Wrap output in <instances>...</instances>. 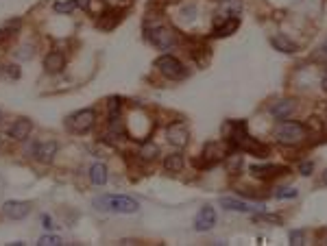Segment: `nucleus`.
Instances as JSON below:
<instances>
[{"mask_svg": "<svg viewBox=\"0 0 327 246\" xmlns=\"http://www.w3.org/2000/svg\"><path fill=\"white\" fill-rule=\"evenodd\" d=\"M305 135H307V129L301 122H294V120H284L275 129V139L284 146H297L303 142Z\"/></svg>", "mask_w": 327, "mask_h": 246, "instance_id": "nucleus-1", "label": "nucleus"}, {"mask_svg": "<svg viewBox=\"0 0 327 246\" xmlns=\"http://www.w3.org/2000/svg\"><path fill=\"white\" fill-rule=\"evenodd\" d=\"M94 205L98 209H109V211H116V214H135L140 209L137 201L129 196H101L94 201Z\"/></svg>", "mask_w": 327, "mask_h": 246, "instance_id": "nucleus-2", "label": "nucleus"}, {"mask_svg": "<svg viewBox=\"0 0 327 246\" xmlns=\"http://www.w3.org/2000/svg\"><path fill=\"white\" fill-rule=\"evenodd\" d=\"M94 120H96L94 109H81V111H76V114L65 118V126H68L72 133L83 135V133H88L92 126H94Z\"/></svg>", "mask_w": 327, "mask_h": 246, "instance_id": "nucleus-3", "label": "nucleus"}, {"mask_svg": "<svg viewBox=\"0 0 327 246\" xmlns=\"http://www.w3.org/2000/svg\"><path fill=\"white\" fill-rule=\"evenodd\" d=\"M155 68L159 70L164 76H168V78H183V76H186V68H183V63L177 57H173V55L159 57L155 61Z\"/></svg>", "mask_w": 327, "mask_h": 246, "instance_id": "nucleus-4", "label": "nucleus"}, {"mask_svg": "<svg viewBox=\"0 0 327 246\" xmlns=\"http://www.w3.org/2000/svg\"><path fill=\"white\" fill-rule=\"evenodd\" d=\"M148 39L153 42V46H157V48H161V50H170V48H175L177 42H179L177 33H175L173 29H168V26H155V29L150 31Z\"/></svg>", "mask_w": 327, "mask_h": 246, "instance_id": "nucleus-5", "label": "nucleus"}, {"mask_svg": "<svg viewBox=\"0 0 327 246\" xmlns=\"http://www.w3.org/2000/svg\"><path fill=\"white\" fill-rule=\"evenodd\" d=\"M222 159H227V152L222 148V144H218V142L205 144V148H203V166H205V168L220 163Z\"/></svg>", "mask_w": 327, "mask_h": 246, "instance_id": "nucleus-6", "label": "nucleus"}, {"mask_svg": "<svg viewBox=\"0 0 327 246\" xmlns=\"http://www.w3.org/2000/svg\"><path fill=\"white\" fill-rule=\"evenodd\" d=\"M31 211V203L26 201H7L3 205V214L7 218H11V220H22V218L29 216Z\"/></svg>", "mask_w": 327, "mask_h": 246, "instance_id": "nucleus-7", "label": "nucleus"}, {"mask_svg": "<svg viewBox=\"0 0 327 246\" xmlns=\"http://www.w3.org/2000/svg\"><path fill=\"white\" fill-rule=\"evenodd\" d=\"M166 135H168V142L177 146V148H183V146L188 144V139H190V133H188V126L183 124V122H175V124H170L168 126V131H166Z\"/></svg>", "mask_w": 327, "mask_h": 246, "instance_id": "nucleus-8", "label": "nucleus"}, {"mask_svg": "<svg viewBox=\"0 0 327 246\" xmlns=\"http://www.w3.org/2000/svg\"><path fill=\"white\" fill-rule=\"evenodd\" d=\"M220 205L225 209H229V211H240V214H251V211H258V209H262L264 205H255V203H247V201H238V198H229V196H225V198H220Z\"/></svg>", "mask_w": 327, "mask_h": 246, "instance_id": "nucleus-9", "label": "nucleus"}, {"mask_svg": "<svg viewBox=\"0 0 327 246\" xmlns=\"http://www.w3.org/2000/svg\"><path fill=\"white\" fill-rule=\"evenodd\" d=\"M214 224H216V211H214V207H209V205L201 207V211L194 218V229L196 231H209Z\"/></svg>", "mask_w": 327, "mask_h": 246, "instance_id": "nucleus-10", "label": "nucleus"}, {"mask_svg": "<svg viewBox=\"0 0 327 246\" xmlns=\"http://www.w3.org/2000/svg\"><path fill=\"white\" fill-rule=\"evenodd\" d=\"M31 129H33L31 120H26V118H20V120H16V122L11 124V129H9V137H11V139H20V142H24V139L31 135Z\"/></svg>", "mask_w": 327, "mask_h": 246, "instance_id": "nucleus-11", "label": "nucleus"}, {"mask_svg": "<svg viewBox=\"0 0 327 246\" xmlns=\"http://www.w3.org/2000/svg\"><path fill=\"white\" fill-rule=\"evenodd\" d=\"M44 68H46V72H50V74H59V72L65 68V57L61 52H48L44 59Z\"/></svg>", "mask_w": 327, "mask_h": 246, "instance_id": "nucleus-12", "label": "nucleus"}, {"mask_svg": "<svg viewBox=\"0 0 327 246\" xmlns=\"http://www.w3.org/2000/svg\"><path fill=\"white\" fill-rule=\"evenodd\" d=\"M57 155V142H42V144H37V148H35V159H39L42 163H48L52 161V157Z\"/></svg>", "mask_w": 327, "mask_h": 246, "instance_id": "nucleus-13", "label": "nucleus"}, {"mask_svg": "<svg viewBox=\"0 0 327 246\" xmlns=\"http://www.w3.org/2000/svg\"><path fill=\"white\" fill-rule=\"evenodd\" d=\"M294 111V101H279L271 107V116L275 120H288Z\"/></svg>", "mask_w": 327, "mask_h": 246, "instance_id": "nucleus-14", "label": "nucleus"}, {"mask_svg": "<svg viewBox=\"0 0 327 246\" xmlns=\"http://www.w3.org/2000/svg\"><path fill=\"white\" fill-rule=\"evenodd\" d=\"M238 26H240V20L238 18L222 20V24H216L214 26V37H229L231 33L238 31Z\"/></svg>", "mask_w": 327, "mask_h": 246, "instance_id": "nucleus-15", "label": "nucleus"}, {"mask_svg": "<svg viewBox=\"0 0 327 246\" xmlns=\"http://www.w3.org/2000/svg\"><path fill=\"white\" fill-rule=\"evenodd\" d=\"M271 44L275 46V50L286 52V55H292V52H297V44H294L292 39H288L286 35H275L271 39Z\"/></svg>", "mask_w": 327, "mask_h": 246, "instance_id": "nucleus-16", "label": "nucleus"}, {"mask_svg": "<svg viewBox=\"0 0 327 246\" xmlns=\"http://www.w3.org/2000/svg\"><path fill=\"white\" fill-rule=\"evenodd\" d=\"M251 172H253V177H258V179H273V177H277L279 172H284V168H277V166H251Z\"/></svg>", "mask_w": 327, "mask_h": 246, "instance_id": "nucleus-17", "label": "nucleus"}, {"mask_svg": "<svg viewBox=\"0 0 327 246\" xmlns=\"http://www.w3.org/2000/svg\"><path fill=\"white\" fill-rule=\"evenodd\" d=\"M183 166H186V159H183L181 152H175V155H168L166 159H164V168H166L168 172H173V175L181 172Z\"/></svg>", "mask_w": 327, "mask_h": 246, "instance_id": "nucleus-18", "label": "nucleus"}, {"mask_svg": "<svg viewBox=\"0 0 327 246\" xmlns=\"http://www.w3.org/2000/svg\"><path fill=\"white\" fill-rule=\"evenodd\" d=\"M90 181L94 183V185H105L107 183V168H105L103 163H94L92 166V170H90Z\"/></svg>", "mask_w": 327, "mask_h": 246, "instance_id": "nucleus-19", "label": "nucleus"}, {"mask_svg": "<svg viewBox=\"0 0 327 246\" xmlns=\"http://www.w3.org/2000/svg\"><path fill=\"white\" fill-rule=\"evenodd\" d=\"M137 155H140V159H144V161H155L157 155H159V148H157L153 142H144Z\"/></svg>", "mask_w": 327, "mask_h": 246, "instance_id": "nucleus-20", "label": "nucleus"}, {"mask_svg": "<svg viewBox=\"0 0 327 246\" xmlns=\"http://www.w3.org/2000/svg\"><path fill=\"white\" fill-rule=\"evenodd\" d=\"M118 20H120V13H114V11H111V13H105V16L98 20V29H101V31H111V29L116 26Z\"/></svg>", "mask_w": 327, "mask_h": 246, "instance_id": "nucleus-21", "label": "nucleus"}, {"mask_svg": "<svg viewBox=\"0 0 327 246\" xmlns=\"http://www.w3.org/2000/svg\"><path fill=\"white\" fill-rule=\"evenodd\" d=\"M240 168H242V155H240V152H231V155L227 157V170H229V175H238Z\"/></svg>", "mask_w": 327, "mask_h": 246, "instance_id": "nucleus-22", "label": "nucleus"}, {"mask_svg": "<svg viewBox=\"0 0 327 246\" xmlns=\"http://www.w3.org/2000/svg\"><path fill=\"white\" fill-rule=\"evenodd\" d=\"M37 244L39 246H59V244H63V242H61V237H59V235H42Z\"/></svg>", "mask_w": 327, "mask_h": 246, "instance_id": "nucleus-23", "label": "nucleus"}, {"mask_svg": "<svg viewBox=\"0 0 327 246\" xmlns=\"http://www.w3.org/2000/svg\"><path fill=\"white\" fill-rule=\"evenodd\" d=\"M255 222H268V224H281L279 216H271V214H260L255 216Z\"/></svg>", "mask_w": 327, "mask_h": 246, "instance_id": "nucleus-24", "label": "nucleus"}, {"mask_svg": "<svg viewBox=\"0 0 327 246\" xmlns=\"http://www.w3.org/2000/svg\"><path fill=\"white\" fill-rule=\"evenodd\" d=\"M76 7L74 0H68V3H55V11L57 13H70Z\"/></svg>", "mask_w": 327, "mask_h": 246, "instance_id": "nucleus-25", "label": "nucleus"}, {"mask_svg": "<svg viewBox=\"0 0 327 246\" xmlns=\"http://www.w3.org/2000/svg\"><path fill=\"white\" fill-rule=\"evenodd\" d=\"M109 114L114 116V114H120V109H122V98H109Z\"/></svg>", "mask_w": 327, "mask_h": 246, "instance_id": "nucleus-26", "label": "nucleus"}, {"mask_svg": "<svg viewBox=\"0 0 327 246\" xmlns=\"http://www.w3.org/2000/svg\"><path fill=\"white\" fill-rule=\"evenodd\" d=\"M275 196L277 198H294L297 196V190L294 188H279L277 192H275Z\"/></svg>", "mask_w": 327, "mask_h": 246, "instance_id": "nucleus-27", "label": "nucleus"}, {"mask_svg": "<svg viewBox=\"0 0 327 246\" xmlns=\"http://www.w3.org/2000/svg\"><path fill=\"white\" fill-rule=\"evenodd\" d=\"M312 170H314V163H312V161H303V163L299 166V172H301L303 177H310Z\"/></svg>", "mask_w": 327, "mask_h": 246, "instance_id": "nucleus-28", "label": "nucleus"}, {"mask_svg": "<svg viewBox=\"0 0 327 246\" xmlns=\"http://www.w3.org/2000/svg\"><path fill=\"white\" fill-rule=\"evenodd\" d=\"M290 244H294V246L303 244V233H301V231H290Z\"/></svg>", "mask_w": 327, "mask_h": 246, "instance_id": "nucleus-29", "label": "nucleus"}, {"mask_svg": "<svg viewBox=\"0 0 327 246\" xmlns=\"http://www.w3.org/2000/svg\"><path fill=\"white\" fill-rule=\"evenodd\" d=\"M307 129H312V131H323L325 126H323V122H320L318 118H310V122H307Z\"/></svg>", "mask_w": 327, "mask_h": 246, "instance_id": "nucleus-30", "label": "nucleus"}, {"mask_svg": "<svg viewBox=\"0 0 327 246\" xmlns=\"http://www.w3.org/2000/svg\"><path fill=\"white\" fill-rule=\"evenodd\" d=\"M194 13H196L194 7H188V9H183V20H188V22H192V20H194Z\"/></svg>", "mask_w": 327, "mask_h": 246, "instance_id": "nucleus-31", "label": "nucleus"}, {"mask_svg": "<svg viewBox=\"0 0 327 246\" xmlns=\"http://www.w3.org/2000/svg\"><path fill=\"white\" fill-rule=\"evenodd\" d=\"M7 74H9L11 78H18V76H20V70H18V65H7Z\"/></svg>", "mask_w": 327, "mask_h": 246, "instance_id": "nucleus-32", "label": "nucleus"}, {"mask_svg": "<svg viewBox=\"0 0 327 246\" xmlns=\"http://www.w3.org/2000/svg\"><path fill=\"white\" fill-rule=\"evenodd\" d=\"M42 224H44V229H52V227H55V224H52V218L50 216H42Z\"/></svg>", "mask_w": 327, "mask_h": 246, "instance_id": "nucleus-33", "label": "nucleus"}, {"mask_svg": "<svg viewBox=\"0 0 327 246\" xmlns=\"http://www.w3.org/2000/svg\"><path fill=\"white\" fill-rule=\"evenodd\" d=\"M74 3H76L78 9H85V11H88V9H90V3H92V0H74Z\"/></svg>", "mask_w": 327, "mask_h": 246, "instance_id": "nucleus-34", "label": "nucleus"}, {"mask_svg": "<svg viewBox=\"0 0 327 246\" xmlns=\"http://www.w3.org/2000/svg\"><path fill=\"white\" fill-rule=\"evenodd\" d=\"M320 85H323V90H325V92H327V74H325V76H323V78H320Z\"/></svg>", "mask_w": 327, "mask_h": 246, "instance_id": "nucleus-35", "label": "nucleus"}, {"mask_svg": "<svg viewBox=\"0 0 327 246\" xmlns=\"http://www.w3.org/2000/svg\"><path fill=\"white\" fill-rule=\"evenodd\" d=\"M323 48H325V52H327V39H325V44H323Z\"/></svg>", "mask_w": 327, "mask_h": 246, "instance_id": "nucleus-36", "label": "nucleus"}, {"mask_svg": "<svg viewBox=\"0 0 327 246\" xmlns=\"http://www.w3.org/2000/svg\"><path fill=\"white\" fill-rule=\"evenodd\" d=\"M323 181H325V183H327V172H325V177H323Z\"/></svg>", "mask_w": 327, "mask_h": 246, "instance_id": "nucleus-37", "label": "nucleus"}, {"mask_svg": "<svg viewBox=\"0 0 327 246\" xmlns=\"http://www.w3.org/2000/svg\"><path fill=\"white\" fill-rule=\"evenodd\" d=\"M0 148H3V137H0Z\"/></svg>", "mask_w": 327, "mask_h": 246, "instance_id": "nucleus-38", "label": "nucleus"}, {"mask_svg": "<svg viewBox=\"0 0 327 246\" xmlns=\"http://www.w3.org/2000/svg\"><path fill=\"white\" fill-rule=\"evenodd\" d=\"M0 120H3V111H0Z\"/></svg>", "mask_w": 327, "mask_h": 246, "instance_id": "nucleus-39", "label": "nucleus"}, {"mask_svg": "<svg viewBox=\"0 0 327 246\" xmlns=\"http://www.w3.org/2000/svg\"><path fill=\"white\" fill-rule=\"evenodd\" d=\"M218 3H227V0H218Z\"/></svg>", "mask_w": 327, "mask_h": 246, "instance_id": "nucleus-40", "label": "nucleus"}, {"mask_svg": "<svg viewBox=\"0 0 327 246\" xmlns=\"http://www.w3.org/2000/svg\"><path fill=\"white\" fill-rule=\"evenodd\" d=\"M325 133H327V129H325Z\"/></svg>", "mask_w": 327, "mask_h": 246, "instance_id": "nucleus-41", "label": "nucleus"}]
</instances>
